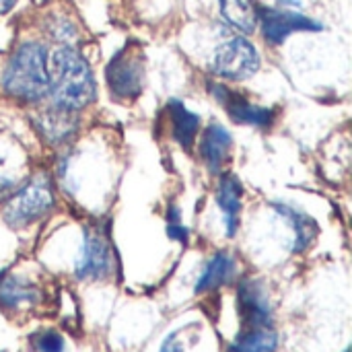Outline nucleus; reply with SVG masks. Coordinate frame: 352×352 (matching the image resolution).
<instances>
[{
  "instance_id": "obj_1",
  "label": "nucleus",
  "mask_w": 352,
  "mask_h": 352,
  "mask_svg": "<svg viewBox=\"0 0 352 352\" xmlns=\"http://www.w3.org/2000/svg\"><path fill=\"white\" fill-rule=\"evenodd\" d=\"M97 85L89 62L68 45L47 56V97L54 107L80 111L95 101Z\"/></svg>"
},
{
  "instance_id": "obj_2",
  "label": "nucleus",
  "mask_w": 352,
  "mask_h": 352,
  "mask_svg": "<svg viewBox=\"0 0 352 352\" xmlns=\"http://www.w3.org/2000/svg\"><path fill=\"white\" fill-rule=\"evenodd\" d=\"M47 50L37 41L21 43L10 56L4 74V91L25 103H39L47 97Z\"/></svg>"
},
{
  "instance_id": "obj_3",
  "label": "nucleus",
  "mask_w": 352,
  "mask_h": 352,
  "mask_svg": "<svg viewBox=\"0 0 352 352\" xmlns=\"http://www.w3.org/2000/svg\"><path fill=\"white\" fill-rule=\"evenodd\" d=\"M56 206L54 188L47 175L39 173L29 179L4 206L2 219L12 229H23L47 217Z\"/></svg>"
},
{
  "instance_id": "obj_4",
  "label": "nucleus",
  "mask_w": 352,
  "mask_h": 352,
  "mask_svg": "<svg viewBox=\"0 0 352 352\" xmlns=\"http://www.w3.org/2000/svg\"><path fill=\"white\" fill-rule=\"evenodd\" d=\"M105 78L111 95L120 101H134L144 82V58L140 47L128 43L120 50L105 68Z\"/></svg>"
},
{
  "instance_id": "obj_5",
  "label": "nucleus",
  "mask_w": 352,
  "mask_h": 352,
  "mask_svg": "<svg viewBox=\"0 0 352 352\" xmlns=\"http://www.w3.org/2000/svg\"><path fill=\"white\" fill-rule=\"evenodd\" d=\"M260 70V54L245 37L221 43L212 58V72L227 80H245Z\"/></svg>"
},
{
  "instance_id": "obj_6",
  "label": "nucleus",
  "mask_w": 352,
  "mask_h": 352,
  "mask_svg": "<svg viewBox=\"0 0 352 352\" xmlns=\"http://www.w3.org/2000/svg\"><path fill=\"white\" fill-rule=\"evenodd\" d=\"M113 270V248L103 227H89L76 260L74 274L80 280H103Z\"/></svg>"
},
{
  "instance_id": "obj_7",
  "label": "nucleus",
  "mask_w": 352,
  "mask_h": 352,
  "mask_svg": "<svg viewBox=\"0 0 352 352\" xmlns=\"http://www.w3.org/2000/svg\"><path fill=\"white\" fill-rule=\"evenodd\" d=\"M210 93L217 97V101L225 107V111L231 116L233 122L245 124V126H256V128H266L274 120V111L262 105H256L248 101L243 95L227 89L225 85L210 82Z\"/></svg>"
},
{
  "instance_id": "obj_8",
  "label": "nucleus",
  "mask_w": 352,
  "mask_h": 352,
  "mask_svg": "<svg viewBox=\"0 0 352 352\" xmlns=\"http://www.w3.org/2000/svg\"><path fill=\"white\" fill-rule=\"evenodd\" d=\"M258 21L262 23V31H264L266 41L274 43V45L283 43L293 33L320 31L322 29V25L309 16H303V14L293 12V10H278V8L258 10Z\"/></svg>"
},
{
  "instance_id": "obj_9",
  "label": "nucleus",
  "mask_w": 352,
  "mask_h": 352,
  "mask_svg": "<svg viewBox=\"0 0 352 352\" xmlns=\"http://www.w3.org/2000/svg\"><path fill=\"white\" fill-rule=\"evenodd\" d=\"M33 124L37 128V132L41 134V138L45 142H50L52 146H62L66 142H70L76 132H78V111H68V109H60V107H50V109H41L35 118Z\"/></svg>"
},
{
  "instance_id": "obj_10",
  "label": "nucleus",
  "mask_w": 352,
  "mask_h": 352,
  "mask_svg": "<svg viewBox=\"0 0 352 352\" xmlns=\"http://www.w3.org/2000/svg\"><path fill=\"white\" fill-rule=\"evenodd\" d=\"M237 307L241 328L272 326V309L262 287L256 280H243L237 289Z\"/></svg>"
},
{
  "instance_id": "obj_11",
  "label": "nucleus",
  "mask_w": 352,
  "mask_h": 352,
  "mask_svg": "<svg viewBox=\"0 0 352 352\" xmlns=\"http://www.w3.org/2000/svg\"><path fill=\"white\" fill-rule=\"evenodd\" d=\"M241 182L231 175L225 173L219 179L217 186V204L223 212V221H225V229L229 237H235L237 229H239V212H241Z\"/></svg>"
},
{
  "instance_id": "obj_12",
  "label": "nucleus",
  "mask_w": 352,
  "mask_h": 352,
  "mask_svg": "<svg viewBox=\"0 0 352 352\" xmlns=\"http://www.w3.org/2000/svg\"><path fill=\"white\" fill-rule=\"evenodd\" d=\"M231 144H233V138L225 126L210 124L204 130L202 140H200V153H202L204 163L210 167V171H214V173L221 171V167L225 165V161L229 157Z\"/></svg>"
},
{
  "instance_id": "obj_13",
  "label": "nucleus",
  "mask_w": 352,
  "mask_h": 352,
  "mask_svg": "<svg viewBox=\"0 0 352 352\" xmlns=\"http://www.w3.org/2000/svg\"><path fill=\"white\" fill-rule=\"evenodd\" d=\"M167 111L171 118V134H173L175 142H179L182 148L190 151L196 140V134L200 130V118L177 99H171L167 103Z\"/></svg>"
},
{
  "instance_id": "obj_14",
  "label": "nucleus",
  "mask_w": 352,
  "mask_h": 352,
  "mask_svg": "<svg viewBox=\"0 0 352 352\" xmlns=\"http://www.w3.org/2000/svg\"><path fill=\"white\" fill-rule=\"evenodd\" d=\"M278 346V336L272 326L241 328L229 352H274Z\"/></svg>"
},
{
  "instance_id": "obj_15",
  "label": "nucleus",
  "mask_w": 352,
  "mask_h": 352,
  "mask_svg": "<svg viewBox=\"0 0 352 352\" xmlns=\"http://www.w3.org/2000/svg\"><path fill=\"white\" fill-rule=\"evenodd\" d=\"M233 274H235V260L225 252L214 254L208 260V264L204 266V270H202V274H200V278L196 283V293L200 295V293L212 291V289L229 283L233 278Z\"/></svg>"
},
{
  "instance_id": "obj_16",
  "label": "nucleus",
  "mask_w": 352,
  "mask_h": 352,
  "mask_svg": "<svg viewBox=\"0 0 352 352\" xmlns=\"http://www.w3.org/2000/svg\"><path fill=\"white\" fill-rule=\"evenodd\" d=\"M219 8L225 21L241 33H254L258 27L256 0H219Z\"/></svg>"
},
{
  "instance_id": "obj_17",
  "label": "nucleus",
  "mask_w": 352,
  "mask_h": 352,
  "mask_svg": "<svg viewBox=\"0 0 352 352\" xmlns=\"http://www.w3.org/2000/svg\"><path fill=\"white\" fill-rule=\"evenodd\" d=\"M37 289L23 283L16 276L2 274L0 276V307L4 309H19L23 305L37 301Z\"/></svg>"
},
{
  "instance_id": "obj_18",
  "label": "nucleus",
  "mask_w": 352,
  "mask_h": 352,
  "mask_svg": "<svg viewBox=\"0 0 352 352\" xmlns=\"http://www.w3.org/2000/svg\"><path fill=\"white\" fill-rule=\"evenodd\" d=\"M274 208L293 225L295 231V252H305L311 241L318 235V225L314 219H309L307 214H303L301 210L293 208V206H285V204H274Z\"/></svg>"
},
{
  "instance_id": "obj_19",
  "label": "nucleus",
  "mask_w": 352,
  "mask_h": 352,
  "mask_svg": "<svg viewBox=\"0 0 352 352\" xmlns=\"http://www.w3.org/2000/svg\"><path fill=\"white\" fill-rule=\"evenodd\" d=\"M33 344H35L37 352H64V338L54 330H45V332L35 334Z\"/></svg>"
},
{
  "instance_id": "obj_20",
  "label": "nucleus",
  "mask_w": 352,
  "mask_h": 352,
  "mask_svg": "<svg viewBox=\"0 0 352 352\" xmlns=\"http://www.w3.org/2000/svg\"><path fill=\"white\" fill-rule=\"evenodd\" d=\"M167 235H169V239H173V241H182V243H186L188 241V235H190V231L182 225V221H179V210L175 208V206H169V212H167Z\"/></svg>"
},
{
  "instance_id": "obj_21",
  "label": "nucleus",
  "mask_w": 352,
  "mask_h": 352,
  "mask_svg": "<svg viewBox=\"0 0 352 352\" xmlns=\"http://www.w3.org/2000/svg\"><path fill=\"white\" fill-rule=\"evenodd\" d=\"M14 4H16V0H0V14H6L8 10H12Z\"/></svg>"
}]
</instances>
